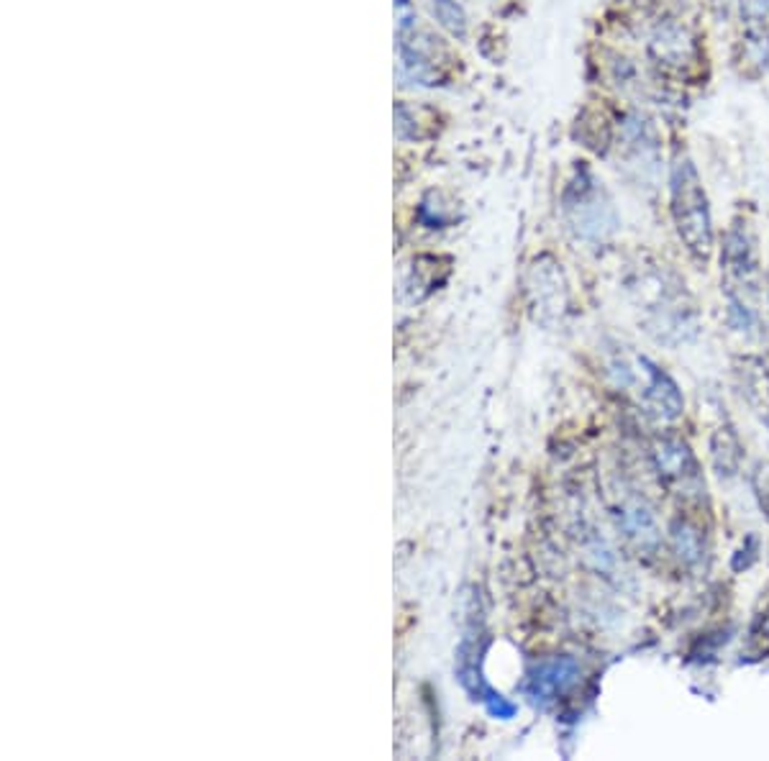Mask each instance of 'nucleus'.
Segmentation results:
<instances>
[{
	"label": "nucleus",
	"instance_id": "1",
	"mask_svg": "<svg viewBox=\"0 0 769 761\" xmlns=\"http://www.w3.org/2000/svg\"><path fill=\"white\" fill-rule=\"evenodd\" d=\"M670 208L682 247L692 259L706 265L716 249L713 216L698 167L684 155L674 159L670 169Z\"/></svg>",
	"mask_w": 769,
	"mask_h": 761
},
{
	"label": "nucleus",
	"instance_id": "2",
	"mask_svg": "<svg viewBox=\"0 0 769 761\" xmlns=\"http://www.w3.org/2000/svg\"><path fill=\"white\" fill-rule=\"evenodd\" d=\"M568 214L572 226L585 236V239H605L619 228V214H615L613 200L603 190V182L595 180L590 169L578 172V180L572 182L568 192Z\"/></svg>",
	"mask_w": 769,
	"mask_h": 761
},
{
	"label": "nucleus",
	"instance_id": "3",
	"mask_svg": "<svg viewBox=\"0 0 769 761\" xmlns=\"http://www.w3.org/2000/svg\"><path fill=\"white\" fill-rule=\"evenodd\" d=\"M652 459L659 480L664 482L667 490L684 501H703L706 497V480L700 472L698 456L692 454L688 442L678 436H662L652 446Z\"/></svg>",
	"mask_w": 769,
	"mask_h": 761
},
{
	"label": "nucleus",
	"instance_id": "4",
	"mask_svg": "<svg viewBox=\"0 0 769 761\" xmlns=\"http://www.w3.org/2000/svg\"><path fill=\"white\" fill-rule=\"evenodd\" d=\"M723 277H726V300L749 303L759 293V261L755 251V239L747 228H731L726 236V247L721 254Z\"/></svg>",
	"mask_w": 769,
	"mask_h": 761
},
{
	"label": "nucleus",
	"instance_id": "5",
	"mask_svg": "<svg viewBox=\"0 0 769 761\" xmlns=\"http://www.w3.org/2000/svg\"><path fill=\"white\" fill-rule=\"evenodd\" d=\"M639 369L644 377V403L649 411L662 421H678L684 411V397L678 383L647 357H639Z\"/></svg>",
	"mask_w": 769,
	"mask_h": 761
},
{
	"label": "nucleus",
	"instance_id": "6",
	"mask_svg": "<svg viewBox=\"0 0 769 761\" xmlns=\"http://www.w3.org/2000/svg\"><path fill=\"white\" fill-rule=\"evenodd\" d=\"M619 523L623 536H627L639 552H657L662 544V531L654 518V511L641 497H627L621 503Z\"/></svg>",
	"mask_w": 769,
	"mask_h": 761
},
{
	"label": "nucleus",
	"instance_id": "7",
	"mask_svg": "<svg viewBox=\"0 0 769 761\" xmlns=\"http://www.w3.org/2000/svg\"><path fill=\"white\" fill-rule=\"evenodd\" d=\"M652 57L657 59V65L664 62L670 67H682L688 65V59L696 57V45H692L684 29L667 27L659 29L652 39Z\"/></svg>",
	"mask_w": 769,
	"mask_h": 761
},
{
	"label": "nucleus",
	"instance_id": "8",
	"mask_svg": "<svg viewBox=\"0 0 769 761\" xmlns=\"http://www.w3.org/2000/svg\"><path fill=\"white\" fill-rule=\"evenodd\" d=\"M739 379H741V395L747 397L755 413L769 423V369L759 359H743Z\"/></svg>",
	"mask_w": 769,
	"mask_h": 761
},
{
	"label": "nucleus",
	"instance_id": "9",
	"mask_svg": "<svg viewBox=\"0 0 769 761\" xmlns=\"http://www.w3.org/2000/svg\"><path fill=\"white\" fill-rule=\"evenodd\" d=\"M670 541L674 554L684 566H698L706 560V536L696 523L688 518H678L670 526Z\"/></svg>",
	"mask_w": 769,
	"mask_h": 761
},
{
	"label": "nucleus",
	"instance_id": "10",
	"mask_svg": "<svg viewBox=\"0 0 769 761\" xmlns=\"http://www.w3.org/2000/svg\"><path fill=\"white\" fill-rule=\"evenodd\" d=\"M711 456H713V464L718 470V475L721 477H733L741 467V459H743V449H741V442L739 436L733 434V428H718L713 438H711Z\"/></svg>",
	"mask_w": 769,
	"mask_h": 761
},
{
	"label": "nucleus",
	"instance_id": "11",
	"mask_svg": "<svg viewBox=\"0 0 769 761\" xmlns=\"http://www.w3.org/2000/svg\"><path fill=\"white\" fill-rule=\"evenodd\" d=\"M741 19L755 41H769V0H739Z\"/></svg>",
	"mask_w": 769,
	"mask_h": 761
},
{
	"label": "nucleus",
	"instance_id": "12",
	"mask_svg": "<svg viewBox=\"0 0 769 761\" xmlns=\"http://www.w3.org/2000/svg\"><path fill=\"white\" fill-rule=\"evenodd\" d=\"M434 13L438 23L454 37L462 39L467 33V16H464V8L456 0H434Z\"/></svg>",
	"mask_w": 769,
	"mask_h": 761
},
{
	"label": "nucleus",
	"instance_id": "13",
	"mask_svg": "<svg viewBox=\"0 0 769 761\" xmlns=\"http://www.w3.org/2000/svg\"><path fill=\"white\" fill-rule=\"evenodd\" d=\"M757 490L762 495V505L769 507V467H762L757 475Z\"/></svg>",
	"mask_w": 769,
	"mask_h": 761
}]
</instances>
